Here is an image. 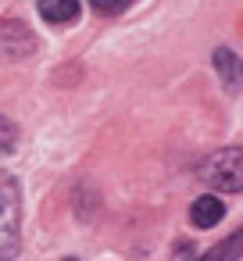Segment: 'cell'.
Returning a JSON list of instances; mask_svg holds the SVG:
<instances>
[{
	"label": "cell",
	"mask_w": 243,
	"mask_h": 261,
	"mask_svg": "<svg viewBox=\"0 0 243 261\" xmlns=\"http://www.w3.org/2000/svg\"><path fill=\"white\" fill-rule=\"evenodd\" d=\"M93 11H100V15H118V11H125V4H107V0H93Z\"/></svg>",
	"instance_id": "cell-7"
},
{
	"label": "cell",
	"mask_w": 243,
	"mask_h": 261,
	"mask_svg": "<svg viewBox=\"0 0 243 261\" xmlns=\"http://www.w3.org/2000/svg\"><path fill=\"white\" fill-rule=\"evenodd\" d=\"M200 179L214 190L243 193V147H225V150H214L211 158H204Z\"/></svg>",
	"instance_id": "cell-1"
},
{
	"label": "cell",
	"mask_w": 243,
	"mask_h": 261,
	"mask_svg": "<svg viewBox=\"0 0 243 261\" xmlns=\"http://www.w3.org/2000/svg\"><path fill=\"white\" fill-rule=\"evenodd\" d=\"M239 254H243V232H236V236L214 243V247H211L204 257H197V261H239Z\"/></svg>",
	"instance_id": "cell-5"
},
{
	"label": "cell",
	"mask_w": 243,
	"mask_h": 261,
	"mask_svg": "<svg viewBox=\"0 0 243 261\" xmlns=\"http://www.w3.org/2000/svg\"><path fill=\"white\" fill-rule=\"evenodd\" d=\"M222 215H225V204L218 200V197H200V200H193V207H190V222L197 225V229H211V225H218L222 222Z\"/></svg>",
	"instance_id": "cell-3"
},
{
	"label": "cell",
	"mask_w": 243,
	"mask_h": 261,
	"mask_svg": "<svg viewBox=\"0 0 243 261\" xmlns=\"http://www.w3.org/2000/svg\"><path fill=\"white\" fill-rule=\"evenodd\" d=\"M40 15H43L50 25H65V22H75V18H79V4H75V0H61V4L43 0V4H40Z\"/></svg>",
	"instance_id": "cell-4"
},
{
	"label": "cell",
	"mask_w": 243,
	"mask_h": 261,
	"mask_svg": "<svg viewBox=\"0 0 243 261\" xmlns=\"http://www.w3.org/2000/svg\"><path fill=\"white\" fill-rule=\"evenodd\" d=\"M65 261H79V257H65Z\"/></svg>",
	"instance_id": "cell-8"
},
{
	"label": "cell",
	"mask_w": 243,
	"mask_h": 261,
	"mask_svg": "<svg viewBox=\"0 0 243 261\" xmlns=\"http://www.w3.org/2000/svg\"><path fill=\"white\" fill-rule=\"evenodd\" d=\"M15 140H18V133H15V125L0 115V154H11L15 150Z\"/></svg>",
	"instance_id": "cell-6"
},
{
	"label": "cell",
	"mask_w": 243,
	"mask_h": 261,
	"mask_svg": "<svg viewBox=\"0 0 243 261\" xmlns=\"http://www.w3.org/2000/svg\"><path fill=\"white\" fill-rule=\"evenodd\" d=\"M18 250V186L0 175V261H11Z\"/></svg>",
	"instance_id": "cell-2"
}]
</instances>
